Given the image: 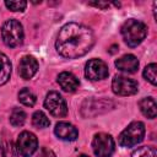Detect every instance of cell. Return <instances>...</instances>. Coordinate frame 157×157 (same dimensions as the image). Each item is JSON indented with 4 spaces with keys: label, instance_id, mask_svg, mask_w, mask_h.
I'll return each instance as SVG.
<instances>
[{
    "label": "cell",
    "instance_id": "obj_14",
    "mask_svg": "<svg viewBox=\"0 0 157 157\" xmlns=\"http://www.w3.org/2000/svg\"><path fill=\"white\" fill-rule=\"evenodd\" d=\"M58 83L60 85V87L66 91V92H74L78 88V78L72 75L71 72H67V71H64L61 74H59L58 76Z\"/></svg>",
    "mask_w": 157,
    "mask_h": 157
},
{
    "label": "cell",
    "instance_id": "obj_5",
    "mask_svg": "<svg viewBox=\"0 0 157 157\" xmlns=\"http://www.w3.org/2000/svg\"><path fill=\"white\" fill-rule=\"evenodd\" d=\"M92 148L97 157H110L114 152L115 144L110 135L99 132L92 140Z\"/></svg>",
    "mask_w": 157,
    "mask_h": 157
},
{
    "label": "cell",
    "instance_id": "obj_1",
    "mask_svg": "<svg viewBox=\"0 0 157 157\" xmlns=\"http://www.w3.org/2000/svg\"><path fill=\"white\" fill-rule=\"evenodd\" d=\"M94 44V34L87 26L69 22L59 31L55 48L58 53L67 59H76L88 53Z\"/></svg>",
    "mask_w": 157,
    "mask_h": 157
},
{
    "label": "cell",
    "instance_id": "obj_12",
    "mask_svg": "<svg viewBox=\"0 0 157 157\" xmlns=\"http://www.w3.org/2000/svg\"><path fill=\"white\" fill-rule=\"evenodd\" d=\"M54 132L60 140H64V141H74L78 136L77 129L72 124L66 123V121H59L55 125Z\"/></svg>",
    "mask_w": 157,
    "mask_h": 157
},
{
    "label": "cell",
    "instance_id": "obj_8",
    "mask_svg": "<svg viewBox=\"0 0 157 157\" xmlns=\"http://www.w3.org/2000/svg\"><path fill=\"white\" fill-rule=\"evenodd\" d=\"M114 107L113 102L105 99H87L83 102L81 113L83 117H94L97 114L104 113Z\"/></svg>",
    "mask_w": 157,
    "mask_h": 157
},
{
    "label": "cell",
    "instance_id": "obj_22",
    "mask_svg": "<svg viewBox=\"0 0 157 157\" xmlns=\"http://www.w3.org/2000/svg\"><path fill=\"white\" fill-rule=\"evenodd\" d=\"M18 151L12 141H6L2 145V157H17Z\"/></svg>",
    "mask_w": 157,
    "mask_h": 157
},
{
    "label": "cell",
    "instance_id": "obj_26",
    "mask_svg": "<svg viewBox=\"0 0 157 157\" xmlns=\"http://www.w3.org/2000/svg\"><path fill=\"white\" fill-rule=\"evenodd\" d=\"M78 157H88V156H86V155H81V156H78Z\"/></svg>",
    "mask_w": 157,
    "mask_h": 157
},
{
    "label": "cell",
    "instance_id": "obj_20",
    "mask_svg": "<svg viewBox=\"0 0 157 157\" xmlns=\"http://www.w3.org/2000/svg\"><path fill=\"white\" fill-rule=\"evenodd\" d=\"M144 77L148 82H151L153 86H156V83H157V65L155 63L147 65L144 69Z\"/></svg>",
    "mask_w": 157,
    "mask_h": 157
},
{
    "label": "cell",
    "instance_id": "obj_18",
    "mask_svg": "<svg viewBox=\"0 0 157 157\" xmlns=\"http://www.w3.org/2000/svg\"><path fill=\"white\" fill-rule=\"evenodd\" d=\"M26 120V113L20 108H13L10 114V123L13 126H22Z\"/></svg>",
    "mask_w": 157,
    "mask_h": 157
},
{
    "label": "cell",
    "instance_id": "obj_10",
    "mask_svg": "<svg viewBox=\"0 0 157 157\" xmlns=\"http://www.w3.org/2000/svg\"><path fill=\"white\" fill-rule=\"evenodd\" d=\"M112 90L118 96H132L139 88L136 81L125 76H115L112 82Z\"/></svg>",
    "mask_w": 157,
    "mask_h": 157
},
{
    "label": "cell",
    "instance_id": "obj_9",
    "mask_svg": "<svg viewBox=\"0 0 157 157\" xmlns=\"http://www.w3.org/2000/svg\"><path fill=\"white\" fill-rule=\"evenodd\" d=\"M108 66L101 59H92L85 66V75L91 81L103 80L108 76Z\"/></svg>",
    "mask_w": 157,
    "mask_h": 157
},
{
    "label": "cell",
    "instance_id": "obj_19",
    "mask_svg": "<svg viewBox=\"0 0 157 157\" xmlns=\"http://www.w3.org/2000/svg\"><path fill=\"white\" fill-rule=\"evenodd\" d=\"M32 123L36 128H39V129H44V128H48L50 121L48 119V117L40 112V110H37L33 115H32Z\"/></svg>",
    "mask_w": 157,
    "mask_h": 157
},
{
    "label": "cell",
    "instance_id": "obj_24",
    "mask_svg": "<svg viewBox=\"0 0 157 157\" xmlns=\"http://www.w3.org/2000/svg\"><path fill=\"white\" fill-rule=\"evenodd\" d=\"M38 157H56V156H55V153H54L50 148H48V147H42V150H40Z\"/></svg>",
    "mask_w": 157,
    "mask_h": 157
},
{
    "label": "cell",
    "instance_id": "obj_16",
    "mask_svg": "<svg viewBox=\"0 0 157 157\" xmlns=\"http://www.w3.org/2000/svg\"><path fill=\"white\" fill-rule=\"evenodd\" d=\"M11 76V63L9 58L0 53V86L6 83Z\"/></svg>",
    "mask_w": 157,
    "mask_h": 157
},
{
    "label": "cell",
    "instance_id": "obj_11",
    "mask_svg": "<svg viewBox=\"0 0 157 157\" xmlns=\"http://www.w3.org/2000/svg\"><path fill=\"white\" fill-rule=\"evenodd\" d=\"M38 70V63L37 60L31 56V55H26L20 60L18 64V75L25 78V80H29L32 78L36 72Z\"/></svg>",
    "mask_w": 157,
    "mask_h": 157
},
{
    "label": "cell",
    "instance_id": "obj_15",
    "mask_svg": "<svg viewBox=\"0 0 157 157\" xmlns=\"http://www.w3.org/2000/svg\"><path fill=\"white\" fill-rule=\"evenodd\" d=\"M139 107H140L141 113L145 117H147L150 119L156 118V115H157V105H156V101L152 97L142 98L139 102Z\"/></svg>",
    "mask_w": 157,
    "mask_h": 157
},
{
    "label": "cell",
    "instance_id": "obj_25",
    "mask_svg": "<svg viewBox=\"0 0 157 157\" xmlns=\"http://www.w3.org/2000/svg\"><path fill=\"white\" fill-rule=\"evenodd\" d=\"M90 5L96 6V7H101V9H107L109 6L108 2H90Z\"/></svg>",
    "mask_w": 157,
    "mask_h": 157
},
{
    "label": "cell",
    "instance_id": "obj_7",
    "mask_svg": "<svg viewBox=\"0 0 157 157\" xmlns=\"http://www.w3.org/2000/svg\"><path fill=\"white\" fill-rule=\"evenodd\" d=\"M44 107L49 110V113L54 117L61 118L67 113V105L65 99L58 92H49L44 99Z\"/></svg>",
    "mask_w": 157,
    "mask_h": 157
},
{
    "label": "cell",
    "instance_id": "obj_17",
    "mask_svg": "<svg viewBox=\"0 0 157 157\" xmlns=\"http://www.w3.org/2000/svg\"><path fill=\"white\" fill-rule=\"evenodd\" d=\"M18 101L22 104L27 105V107H33L36 104L37 98H36V94L32 91H29L28 88H22L18 92Z\"/></svg>",
    "mask_w": 157,
    "mask_h": 157
},
{
    "label": "cell",
    "instance_id": "obj_21",
    "mask_svg": "<svg viewBox=\"0 0 157 157\" xmlns=\"http://www.w3.org/2000/svg\"><path fill=\"white\" fill-rule=\"evenodd\" d=\"M156 156H157L156 148L151 146H142L135 150L131 155V157H156Z\"/></svg>",
    "mask_w": 157,
    "mask_h": 157
},
{
    "label": "cell",
    "instance_id": "obj_23",
    "mask_svg": "<svg viewBox=\"0 0 157 157\" xmlns=\"http://www.w3.org/2000/svg\"><path fill=\"white\" fill-rule=\"evenodd\" d=\"M5 5L11 11H23L27 6L26 1H5Z\"/></svg>",
    "mask_w": 157,
    "mask_h": 157
},
{
    "label": "cell",
    "instance_id": "obj_4",
    "mask_svg": "<svg viewBox=\"0 0 157 157\" xmlns=\"http://www.w3.org/2000/svg\"><path fill=\"white\" fill-rule=\"evenodd\" d=\"M145 136V125L141 121H132L119 135V145L123 147H132L142 141Z\"/></svg>",
    "mask_w": 157,
    "mask_h": 157
},
{
    "label": "cell",
    "instance_id": "obj_2",
    "mask_svg": "<svg viewBox=\"0 0 157 157\" xmlns=\"http://www.w3.org/2000/svg\"><path fill=\"white\" fill-rule=\"evenodd\" d=\"M120 32L124 38V42L129 47L135 48L145 39L147 34V27L144 22L137 21L135 18H130L123 23Z\"/></svg>",
    "mask_w": 157,
    "mask_h": 157
},
{
    "label": "cell",
    "instance_id": "obj_13",
    "mask_svg": "<svg viewBox=\"0 0 157 157\" xmlns=\"http://www.w3.org/2000/svg\"><path fill=\"white\" fill-rule=\"evenodd\" d=\"M115 66L124 71V72H128V74H134L139 69V60L136 59L135 55L132 54H126V55H123L121 58L117 59L115 61Z\"/></svg>",
    "mask_w": 157,
    "mask_h": 157
},
{
    "label": "cell",
    "instance_id": "obj_3",
    "mask_svg": "<svg viewBox=\"0 0 157 157\" xmlns=\"http://www.w3.org/2000/svg\"><path fill=\"white\" fill-rule=\"evenodd\" d=\"M1 37L4 43L10 47L15 48L22 44L23 42V28L22 25L16 20H7L1 28Z\"/></svg>",
    "mask_w": 157,
    "mask_h": 157
},
{
    "label": "cell",
    "instance_id": "obj_6",
    "mask_svg": "<svg viewBox=\"0 0 157 157\" xmlns=\"http://www.w3.org/2000/svg\"><path fill=\"white\" fill-rule=\"evenodd\" d=\"M16 147L22 157H31L38 148V141L36 135L29 131H22L17 137Z\"/></svg>",
    "mask_w": 157,
    "mask_h": 157
}]
</instances>
